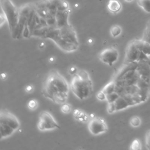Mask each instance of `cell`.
I'll list each match as a JSON object with an SVG mask.
<instances>
[{"mask_svg":"<svg viewBox=\"0 0 150 150\" xmlns=\"http://www.w3.org/2000/svg\"><path fill=\"white\" fill-rule=\"evenodd\" d=\"M119 53L117 49L113 47H109L101 52L98 58L103 63L112 66L119 59Z\"/></svg>","mask_w":150,"mask_h":150,"instance_id":"obj_9","label":"cell"},{"mask_svg":"<svg viewBox=\"0 0 150 150\" xmlns=\"http://www.w3.org/2000/svg\"><path fill=\"white\" fill-rule=\"evenodd\" d=\"M142 39L150 43V18L148 19L144 32Z\"/></svg>","mask_w":150,"mask_h":150,"instance_id":"obj_15","label":"cell"},{"mask_svg":"<svg viewBox=\"0 0 150 150\" xmlns=\"http://www.w3.org/2000/svg\"><path fill=\"white\" fill-rule=\"evenodd\" d=\"M70 87L73 93L80 100H84L89 98L92 94L93 86L89 73L81 70L74 75Z\"/></svg>","mask_w":150,"mask_h":150,"instance_id":"obj_3","label":"cell"},{"mask_svg":"<svg viewBox=\"0 0 150 150\" xmlns=\"http://www.w3.org/2000/svg\"><path fill=\"white\" fill-rule=\"evenodd\" d=\"M145 145L147 148L150 150V130L147 132L145 136Z\"/></svg>","mask_w":150,"mask_h":150,"instance_id":"obj_25","label":"cell"},{"mask_svg":"<svg viewBox=\"0 0 150 150\" xmlns=\"http://www.w3.org/2000/svg\"><path fill=\"white\" fill-rule=\"evenodd\" d=\"M44 38L53 40L65 52H73L79 46L75 30L69 24L62 28H49Z\"/></svg>","mask_w":150,"mask_h":150,"instance_id":"obj_2","label":"cell"},{"mask_svg":"<svg viewBox=\"0 0 150 150\" xmlns=\"http://www.w3.org/2000/svg\"><path fill=\"white\" fill-rule=\"evenodd\" d=\"M20 127V121L15 116L6 110L1 112L0 132L1 140L12 135L19 129Z\"/></svg>","mask_w":150,"mask_h":150,"instance_id":"obj_5","label":"cell"},{"mask_svg":"<svg viewBox=\"0 0 150 150\" xmlns=\"http://www.w3.org/2000/svg\"><path fill=\"white\" fill-rule=\"evenodd\" d=\"M33 87L32 85H28L25 88V90L28 93L32 92L33 91Z\"/></svg>","mask_w":150,"mask_h":150,"instance_id":"obj_28","label":"cell"},{"mask_svg":"<svg viewBox=\"0 0 150 150\" xmlns=\"http://www.w3.org/2000/svg\"><path fill=\"white\" fill-rule=\"evenodd\" d=\"M141 119L138 116L133 117L131 119L130 121V125L132 127H139L140 126V124H141Z\"/></svg>","mask_w":150,"mask_h":150,"instance_id":"obj_19","label":"cell"},{"mask_svg":"<svg viewBox=\"0 0 150 150\" xmlns=\"http://www.w3.org/2000/svg\"><path fill=\"white\" fill-rule=\"evenodd\" d=\"M1 10L4 13L13 38L14 39L18 28L20 13L11 0H1Z\"/></svg>","mask_w":150,"mask_h":150,"instance_id":"obj_4","label":"cell"},{"mask_svg":"<svg viewBox=\"0 0 150 150\" xmlns=\"http://www.w3.org/2000/svg\"><path fill=\"white\" fill-rule=\"evenodd\" d=\"M107 112L109 113L112 114L116 112V106L114 102L112 103H108L107 106Z\"/></svg>","mask_w":150,"mask_h":150,"instance_id":"obj_24","label":"cell"},{"mask_svg":"<svg viewBox=\"0 0 150 150\" xmlns=\"http://www.w3.org/2000/svg\"><path fill=\"white\" fill-rule=\"evenodd\" d=\"M116 112L120 111L121 110L125 109L128 107H130L129 104L127 102L126 100L122 96H119V97L114 102Z\"/></svg>","mask_w":150,"mask_h":150,"instance_id":"obj_12","label":"cell"},{"mask_svg":"<svg viewBox=\"0 0 150 150\" xmlns=\"http://www.w3.org/2000/svg\"><path fill=\"white\" fill-rule=\"evenodd\" d=\"M119 96H120V95L116 91L113 92L110 94L106 95V100L107 101L108 103L114 102L119 97Z\"/></svg>","mask_w":150,"mask_h":150,"instance_id":"obj_17","label":"cell"},{"mask_svg":"<svg viewBox=\"0 0 150 150\" xmlns=\"http://www.w3.org/2000/svg\"><path fill=\"white\" fill-rule=\"evenodd\" d=\"M0 18H1V27H2L3 25L6 22V21H7L6 17L4 13L3 12V11L1 13V17H0Z\"/></svg>","mask_w":150,"mask_h":150,"instance_id":"obj_27","label":"cell"},{"mask_svg":"<svg viewBox=\"0 0 150 150\" xmlns=\"http://www.w3.org/2000/svg\"><path fill=\"white\" fill-rule=\"evenodd\" d=\"M116 82L114 80H113V81L110 82L108 84H107L103 87L102 90L107 95V94H110V93H112L113 92H114L115 91V89H116Z\"/></svg>","mask_w":150,"mask_h":150,"instance_id":"obj_14","label":"cell"},{"mask_svg":"<svg viewBox=\"0 0 150 150\" xmlns=\"http://www.w3.org/2000/svg\"><path fill=\"white\" fill-rule=\"evenodd\" d=\"M147 56L143 54L134 40L131 41L126 49L124 63H129L148 59Z\"/></svg>","mask_w":150,"mask_h":150,"instance_id":"obj_6","label":"cell"},{"mask_svg":"<svg viewBox=\"0 0 150 150\" xmlns=\"http://www.w3.org/2000/svg\"><path fill=\"white\" fill-rule=\"evenodd\" d=\"M134 41L143 54L147 56L150 55V43L142 39L140 40L135 39Z\"/></svg>","mask_w":150,"mask_h":150,"instance_id":"obj_11","label":"cell"},{"mask_svg":"<svg viewBox=\"0 0 150 150\" xmlns=\"http://www.w3.org/2000/svg\"><path fill=\"white\" fill-rule=\"evenodd\" d=\"M55 61V58L53 57H50L49 58V62H53L54 61Z\"/></svg>","mask_w":150,"mask_h":150,"instance_id":"obj_31","label":"cell"},{"mask_svg":"<svg viewBox=\"0 0 150 150\" xmlns=\"http://www.w3.org/2000/svg\"><path fill=\"white\" fill-rule=\"evenodd\" d=\"M126 1H127V2H128V3H130V2H131L133 0H125Z\"/></svg>","mask_w":150,"mask_h":150,"instance_id":"obj_34","label":"cell"},{"mask_svg":"<svg viewBox=\"0 0 150 150\" xmlns=\"http://www.w3.org/2000/svg\"><path fill=\"white\" fill-rule=\"evenodd\" d=\"M45 47V44L44 42H41L39 44V48L40 49H43Z\"/></svg>","mask_w":150,"mask_h":150,"instance_id":"obj_29","label":"cell"},{"mask_svg":"<svg viewBox=\"0 0 150 150\" xmlns=\"http://www.w3.org/2000/svg\"><path fill=\"white\" fill-rule=\"evenodd\" d=\"M77 72H78V70L77 69V68L75 66H71L69 69V73L71 75H73V76L75 75L77 73Z\"/></svg>","mask_w":150,"mask_h":150,"instance_id":"obj_26","label":"cell"},{"mask_svg":"<svg viewBox=\"0 0 150 150\" xmlns=\"http://www.w3.org/2000/svg\"><path fill=\"white\" fill-rule=\"evenodd\" d=\"M96 97L97 99H98L99 100L103 101L106 100V94L105 93V92L102 90L101 91H100L98 92L96 94Z\"/></svg>","mask_w":150,"mask_h":150,"instance_id":"obj_23","label":"cell"},{"mask_svg":"<svg viewBox=\"0 0 150 150\" xmlns=\"http://www.w3.org/2000/svg\"><path fill=\"white\" fill-rule=\"evenodd\" d=\"M38 128L40 131L59 129L60 126L53 116L47 112H42L39 115Z\"/></svg>","mask_w":150,"mask_h":150,"instance_id":"obj_7","label":"cell"},{"mask_svg":"<svg viewBox=\"0 0 150 150\" xmlns=\"http://www.w3.org/2000/svg\"><path fill=\"white\" fill-rule=\"evenodd\" d=\"M130 149L132 150H140L141 149V144L138 139H135L133 141L130 145Z\"/></svg>","mask_w":150,"mask_h":150,"instance_id":"obj_18","label":"cell"},{"mask_svg":"<svg viewBox=\"0 0 150 150\" xmlns=\"http://www.w3.org/2000/svg\"><path fill=\"white\" fill-rule=\"evenodd\" d=\"M75 118L76 120H77L79 122H82V123L86 122L89 120V116L85 113H84L83 112H81L77 116L75 117Z\"/></svg>","mask_w":150,"mask_h":150,"instance_id":"obj_20","label":"cell"},{"mask_svg":"<svg viewBox=\"0 0 150 150\" xmlns=\"http://www.w3.org/2000/svg\"><path fill=\"white\" fill-rule=\"evenodd\" d=\"M121 32H122L121 28L117 25H113L110 29V34L112 36H113V38L118 37L119 35H120Z\"/></svg>","mask_w":150,"mask_h":150,"instance_id":"obj_16","label":"cell"},{"mask_svg":"<svg viewBox=\"0 0 150 150\" xmlns=\"http://www.w3.org/2000/svg\"><path fill=\"white\" fill-rule=\"evenodd\" d=\"M107 7L110 13L116 14L121 11L122 6L119 0H109Z\"/></svg>","mask_w":150,"mask_h":150,"instance_id":"obj_10","label":"cell"},{"mask_svg":"<svg viewBox=\"0 0 150 150\" xmlns=\"http://www.w3.org/2000/svg\"><path fill=\"white\" fill-rule=\"evenodd\" d=\"M28 106L31 110H35L38 107V102L35 99H32L28 102Z\"/></svg>","mask_w":150,"mask_h":150,"instance_id":"obj_21","label":"cell"},{"mask_svg":"<svg viewBox=\"0 0 150 150\" xmlns=\"http://www.w3.org/2000/svg\"><path fill=\"white\" fill-rule=\"evenodd\" d=\"M70 86L64 77L56 70L48 75L42 89V94L55 103L63 104L68 97Z\"/></svg>","mask_w":150,"mask_h":150,"instance_id":"obj_1","label":"cell"},{"mask_svg":"<svg viewBox=\"0 0 150 150\" xmlns=\"http://www.w3.org/2000/svg\"><path fill=\"white\" fill-rule=\"evenodd\" d=\"M88 128L89 131L94 135H97L108 131V126L106 121L98 117L92 118L88 124Z\"/></svg>","mask_w":150,"mask_h":150,"instance_id":"obj_8","label":"cell"},{"mask_svg":"<svg viewBox=\"0 0 150 150\" xmlns=\"http://www.w3.org/2000/svg\"><path fill=\"white\" fill-rule=\"evenodd\" d=\"M90 117L92 119V118H93V117H94V115L93 114H91L90 115Z\"/></svg>","mask_w":150,"mask_h":150,"instance_id":"obj_33","label":"cell"},{"mask_svg":"<svg viewBox=\"0 0 150 150\" xmlns=\"http://www.w3.org/2000/svg\"><path fill=\"white\" fill-rule=\"evenodd\" d=\"M93 39L90 38V39H88V43H89V44L93 43Z\"/></svg>","mask_w":150,"mask_h":150,"instance_id":"obj_32","label":"cell"},{"mask_svg":"<svg viewBox=\"0 0 150 150\" xmlns=\"http://www.w3.org/2000/svg\"><path fill=\"white\" fill-rule=\"evenodd\" d=\"M137 3L146 13H150V0H137Z\"/></svg>","mask_w":150,"mask_h":150,"instance_id":"obj_13","label":"cell"},{"mask_svg":"<svg viewBox=\"0 0 150 150\" xmlns=\"http://www.w3.org/2000/svg\"><path fill=\"white\" fill-rule=\"evenodd\" d=\"M1 79H2L3 80L6 79V78H7V74L5 73H1Z\"/></svg>","mask_w":150,"mask_h":150,"instance_id":"obj_30","label":"cell"},{"mask_svg":"<svg viewBox=\"0 0 150 150\" xmlns=\"http://www.w3.org/2000/svg\"><path fill=\"white\" fill-rule=\"evenodd\" d=\"M61 111L64 113H69L71 110V106L70 105L64 103L62 104L61 107Z\"/></svg>","mask_w":150,"mask_h":150,"instance_id":"obj_22","label":"cell"}]
</instances>
